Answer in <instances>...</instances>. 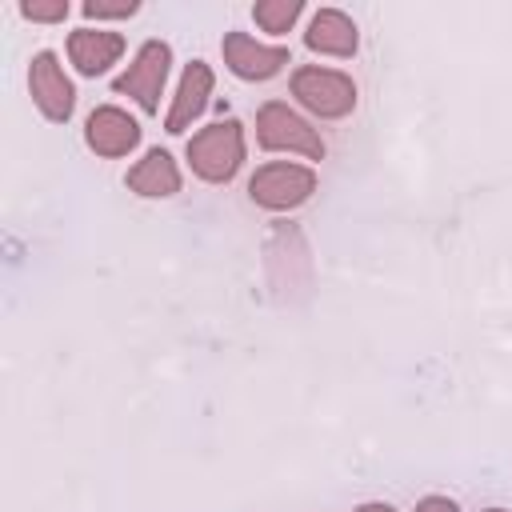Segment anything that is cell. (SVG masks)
Returning <instances> with one entry per match:
<instances>
[{
	"instance_id": "obj_1",
	"label": "cell",
	"mask_w": 512,
	"mask_h": 512,
	"mask_svg": "<svg viewBox=\"0 0 512 512\" xmlns=\"http://www.w3.org/2000/svg\"><path fill=\"white\" fill-rule=\"evenodd\" d=\"M244 124L240 120H216V124H208V128H200L192 140H188V148H184V156H188V164H192V172L200 176V180H208V184H228L236 172H240V164H244Z\"/></svg>"
},
{
	"instance_id": "obj_2",
	"label": "cell",
	"mask_w": 512,
	"mask_h": 512,
	"mask_svg": "<svg viewBox=\"0 0 512 512\" xmlns=\"http://www.w3.org/2000/svg\"><path fill=\"white\" fill-rule=\"evenodd\" d=\"M292 96L300 100V108H308L320 120H340L356 108L352 76L336 68H320V64H304L292 72Z\"/></svg>"
},
{
	"instance_id": "obj_3",
	"label": "cell",
	"mask_w": 512,
	"mask_h": 512,
	"mask_svg": "<svg viewBox=\"0 0 512 512\" xmlns=\"http://www.w3.org/2000/svg\"><path fill=\"white\" fill-rule=\"evenodd\" d=\"M256 140H260L264 152H296L304 160H320L324 156L320 132L300 112H292L284 100H268L256 112Z\"/></svg>"
},
{
	"instance_id": "obj_4",
	"label": "cell",
	"mask_w": 512,
	"mask_h": 512,
	"mask_svg": "<svg viewBox=\"0 0 512 512\" xmlns=\"http://www.w3.org/2000/svg\"><path fill=\"white\" fill-rule=\"evenodd\" d=\"M316 192V172L308 164H292V160H272L260 164L248 180V196L252 204L268 208V212H288L300 208L308 196Z\"/></svg>"
},
{
	"instance_id": "obj_5",
	"label": "cell",
	"mask_w": 512,
	"mask_h": 512,
	"mask_svg": "<svg viewBox=\"0 0 512 512\" xmlns=\"http://www.w3.org/2000/svg\"><path fill=\"white\" fill-rule=\"evenodd\" d=\"M168 68H172V48L164 40H144L136 48L132 64L112 80V92L116 96H132L144 112H156L164 80H168Z\"/></svg>"
},
{
	"instance_id": "obj_6",
	"label": "cell",
	"mask_w": 512,
	"mask_h": 512,
	"mask_svg": "<svg viewBox=\"0 0 512 512\" xmlns=\"http://www.w3.org/2000/svg\"><path fill=\"white\" fill-rule=\"evenodd\" d=\"M28 92H32V104L52 120V124H64L76 108V88L60 64L56 52H36L32 64H28Z\"/></svg>"
},
{
	"instance_id": "obj_7",
	"label": "cell",
	"mask_w": 512,
	"mask_h": 512,
	"mask_svg": "<svg viewBox=\"0 0 512 512\" xmlns=\"http://www.w3.org/2000/svg\"><path fill=\"white\" fill-rule=\"evenodd\" d=\"M220 52H224L228 72L240 76V80H272L288 64V48L284 44H260L248 32H228Z\"/></svg>"
},
{
	"instance_id": "obj_8",
	"label": "cell",
	"mask_w": 512,
	"mask_h": 512,
	"mask_svg": "<svg viewBox=\"0 0 512 512\" xmlns=\"http://www.w3.org/2000/svg\"><path fill=\"white\" fill-rule=\"evenodd\" d=\"M84 144L96 152V156H128L136 144H140V124L136 116H128L124 108L116 104H100L92 108V116L84 120Z\"/></svg>"
},
{
	"instance_id": "obj_9",
	"label": "cell",
	"mask_w": 512,
	"mask_h": 512,
	"mask_svg": "<svg viewBox=\"0 0 512 512\" xmlns=\"http://www.w3.org/2000/svg\"><path fill=\"white\" fill-rule=\"evenodd\" d=\"M212 84H216L212 68H208L204 60H192V64L180 72V84H176V96H172V104H168L164 128H168V132H184V128H192V120L208 108Z\"/></svg>"
},
{
	"instance_id": "obj_10",
	"label": "cell",
	"mask_w": 512,
	"mask_h": 512,
	"mask_svg": "<svg viewBox=\"0 0 512 512\" xmlns=\"http://www.w3.org/2000/svg\"><path fill=\"white\" fill-rule=\"evenodd\" d=\"M124 56V36L104 32V28H76L68 36V60L76 64L80 76H100Z\"/></svg>"
},
{
	"instance_id": "obj_11",
	"label": "cell",
	"mask_w": 512,
	"mask_h": 512,
	"mask_svg": "<svg viewBox=\"0 0 512 512\" xmlns=\"http://www.w3.org/2000/svg\"><path fill=\"white\" fill-rule=\"evenodd\" d=\"M180 164L172 160V152L164 148H148L132 168H128V188L144 200H164L180 192Z\"/></svg>"
},
{
	"instance_id": "obj_12",
	"label": "cell",
	"mask_w": 512,
	"mask_h": 512,
	"mask_svg": "<svg viewBox=\"0 0 512 512\" xmlns=\"http://www.w3.org/2000/svg\"><path fill=\"white\" fill-rule=\"evenodd\" d=\"M304 44L320 56H352L356 44H360V32L352 24V16H344L340 8H320L312 20H308V32H304Z\"/></svg>"
},
{
	"instance_id": "obj_13",
	"label": "cell",
	"mask_w": 512,
	"mask_h": 512,
	"mask_svg": "<svg viewBox=\"0 0 512 512\" xmlns=\"http://www.w3.org/2000/svg\"><path fill=\"white\" fill-rule=\"evenodd\" d=\"M300 12H304L300 0H260V4H252V20H256L264 32H272V36L288 32Z\"/></svg>"
},
{
	"instance_id": "obj_14",
	"label": "cell",
	"mask_w": 512,
	"mask_h": 512,
	"mask_svg": "<svg viewBox=\"0 0 512 512\" xmlns=\"http://www.w3.org/2000/svg\"><path fill=\"white\" fill-rule=\"evenodd\" d=\"M20 16L40 24H60L68 16V0H20Z\"/></svg>"
},
{
	"instance_id": "obj_15",
	"label": "cell",
	"mask_w": 512,
	"mask_h": 512,
	"mask_svg": "<svg viewBox=\"0 0 512 512\" xmlns=\"http://www.w3.org/2000/svg\"><path fill=\"white\" fill-rule=\"evenodd\" d=\"M136 0H84V16L88 20H124L136 16Z\"/></svg>"
},
{
	"instance_id": "obj_16",
	"label": "cell",
	"mask_w": 512,
	"mask_h": 512,
	"mask_svg": "<svg viewBox=\"0 0 512 512\" xmlns=\"http://www.w3.org/2000/svg\"><path fill=\"white\" fill-rule=\"evenodd\" d=\"M416 512H460V508H456V500H448V496H424V500L416 504Z\"/></svg>"
},
{
	"instance_id": "obj_17",
	"label": "cell",
	"mask_w": 512,
	"mask_h": 512,
	"mask_svg": "<svg viewBox=\"0 0 512 512\" xmlns=\"http://www.w3.org/2000/svg\"><path fill=\"white\" fill-rule=\"evenodd\" d=\"M356 512H396L392 504H384V500H368V504H360Z\"/></svg>"
},
{
	"instance_id": "obj_18",
	"label": "cell",
	"mask_w": 512,
	"mask_h": 512,
	"mask_svg": "<svg viewBox=\"0 0 512 512\" xmlns=\"http://www.w3.org/2000/svg\"><path fill=\"white\" fill-rule=\"evenodd\" d=\"M484 512H508V508H484Z\"/></svg>"
}]
</instances>
